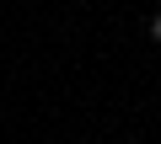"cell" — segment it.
<instances>
[{
    "instance_id": "6da1fadb",
    "label": "cell",
    "mask_w": 161,
    "mask_h": 144,
    "mask_svg": "<svg viewBox=\"0 0 161 144\" xmlns=\"http://www.w3.org/2000/svg\"><path fill=\"white\" fill-rule=\"evenodd\" d=\"M150 43H161V11L150 16Z\"/></svg>"
}]
</instances>
